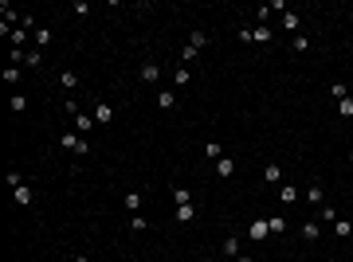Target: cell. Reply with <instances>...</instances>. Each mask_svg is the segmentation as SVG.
Returning <instances> with one entry per match:
<instances>
[{
	"label": "cell",
	"instance_id": "35",
	"mask_svg": "<svg viewBox=\"0 0 353 262\" xmlns=\"http://www.w3.org/2000/svg\"><path fill=\"white\" fill-rule=\"evenodd\" d=\"M235 262H255V258H251V254H239V258H235Z\"/></svg>",
	"mask_w": 353,
	"mask_h": 262
},
{
	"label": "cell",
	"instance_id": "31",
	"mask_svg": "<svg viewBox=\"0 0 353 262\" xmlns=\"http://www.w3.org/2000/svg\"><path fill=\"white\" fill-rule=\"evenodd\" d=\"M71 12H75V16H90V4H87V0H75Z\"/></svg>",
	"mask_w": 353,
	"mask_h": 262
},
{
	"label": "cell",
	"instance_id": "1",
	"mask_svg": "<svg viewBox=\"0 0 353 262\" xmlns=\"http://www.w3.org/2000/svg\"><path fill=\"white\" fill-rule=\"evenodd\" d=\"M59 149H67V153H75V157H87L90 141L83 137V133H63V137H59Z\"/></svg>",
	"mask_w": 353,
	"mask_h": 262
},
{
	"label": "cell",
	"instance_id": "6",
	"mask_svg": "<svg viewBox=\"0 0 353 262\" xmlns=\"http://www.w3.org/2000/svg\"><path fill=\"white\" fill-rule=\"evenodd\" d=\"M157 106H161V110H176V90L161 86V90H157Z\"/></svg>",
	"mask_w": 353,
	"mask_h": 262
},
{
	"label": "cell",
	"instance_id": "24",
	"mask_svg": "<svg viewBox=\"0 0 353 262\" xmlns=\"http://www.w3.org/2000/svg\"><path fill=\"white\" fill-rule=\"evenodd\" d=\"M20 78H24V74H20V67H4V82H8V86H16V82H20Z\"/></svg>",
	"mask_w": 353,
	"mask_h": 262
},
{
	"label": "cell",
	"instance_id": "10",
	"mask_svg": "<svg viewBox=\"0 0 353 262\" xmlns=\"http://www.w3.org/2000/svg\"><path fill=\"white\" fill-rule=\"evenodd\" d=\"M94 121H98V125H110V121H114V110H110V106H94Z\"/></svg>",
	"mask_w": 353,
	"mask_h": 262
},
{
	"label": "cell",
	"instance_id": "32",
	"mask_svg": "<svg viewBox=\"0 0 353 262\" xmlns=\"http://www.w3.org/2000/svg\"><path fill=\"white\" fill-rule=\"evenodd\" d=\"M36 43H40V47L51 43V28H36Z\"/></svg>",
	"mask_w": 353,
	"mask_h": 262
},
{
	"label": "cell",
	"instance_id": "27",
	"mask_svg": "<svg viewBox=\"0 0 353 262\" xmlns=\"http://www.w3.org/2000/svg\"><path fill=\"white\" fill-rule=\"evenodd\" d=\"M291 47H294V51H306V47H310V39L302 35V31H298V35H291Z\"/></svg>",
	"mask_w": 353,
	"mask_h": 262
},
{
	"label": "cell",
	"instance_id": "8",
	"mask_svg": "<svg viewBox=\"0 0 353 262\" xmlns=\"http://www.w3.org/2000/svg\"><path fill=\"white\" fill-rule=\"evenodd\" d=\"M94 125H98V121H94V114H75V133H90Z\"/></svg>",
	"mask_w": 353,
	"mask_h": 262
},
{
	"label": "cell",
	"instance_id": "38",
	"mask_svg": "<svg viewBox=\"0 0 353 262\" xmlns=\"http://www.w3.org/2000/svg\"><path fill=\"white\" fill-rule=\"evenodd\" d=\"M349 160H353V153H349Z\"/></svg>",
	"mask_w": 353,
	"mask_h": 262
},
{
	"label": "cell",
	"instance_id": "23",
	"mask_svg": "<svg viewBox=\"0 0 353 262\" xmlns=\"http://www.w3.org/2000/svg\"><path fill=\"white\" fill-rule=\"evenodd\" d=\"M334 235H338V239H349V235H353V223H349V219H338V223H334Z\"/></svg>",
	"mask_w": 353,
	"mask_h": 262
},
{
	"label": "cell",
	"instance_id": "7",
	"mask_svg": "<svg viewBox=\"0 0 353 262\" xmlns=\"http://www.w3.org/2000/svg\"><path fill=\"white\" fill-rule=\"evenodd\" d=\"M302 239H306V243H314V239H318V235H322V223H318V219H306V223H302Z\"/></svg>",
	"mask_w": 353,
	"mask_h": 262
},
{
	"label": "cell",
	"instance_id": "9",
	"mask_svg": "<svg viewBox=\"0 0 353 262\" xmlns=\"http://www.w3.org/2000/svg\"><path fill=\"white\" fill-rule=\"evenodd\" d=\"M122 204H126V211H130V215H137V207L146 204V200H142V192H126V196H122Z\"/></svg>",
	"mask_w": 353,
	"mask_h": 262
},
{
	"label": "cell",
	"instance_id": "14",
	"mask_svg": "<svg viewBox=\"0 0 353 262\" xmlns=\"http://www.w3.org/2000/svg\"><path fill=\"white\" fill-rule=\"evenodd\" d=\"M298 24H302V20H298V12H283V28L291 31V35H298Z\"/></svg>",
	"mask_w": 353,
	"mask_h": 262
},
{
	"label": "cell",
	"instance_id": "29",
	"mask_svg": "<svg viewBox=\"0 0 353 262\" xmlns=\"http://www.w3.org/2000/svg\"><path fill=\"white\" fill-rule=\"evenodd\" d=\"M12 43H16V51H20V43H28V28H16L12 31Z\"/></svg>",
	"mask_w": 353,
	"mask_h": 262
},
{
	"label": "cell",
	"instance_id": "17",
	"mask_svg": "<svg viewBox=\"0 0 353 262\" xmlns=\"http://www.w3.org/2000/svg\"><path fill=\"white\" fill-rule=\"evenodd\" d=\"M8 110H12V114H24V110H28V98H24V94H12V98H8Z\"/></svg>",
	"mask_w": 353,
	"mask_h": 262
},
{
	"label": "cell",
	"instance_id": "30",
	"mask_svg": "<svg viewBox=\"0 0 353 262\" xmlns=\"http://www.w3.org/2000/svg\"><path fill=\"white\" fill-rule=\"evenodd\" d=\"M267 223H271V235H275V231H287V219H283V215H271Z\"/></svg>",
	"mask_w": 353,
	"mask_h": 262
},
{
	"label": "cell",
	"instance_id": "28",
	"mask_svg": "<svg viewBox=\"0 0 353 262\" xmlns=\"http://www.w3.org/2000/svg\"><path fill=\"white\" fill-rule=\"evenodd\" d=\"M338 114H341V117H353V98H341V102H338Z\"/></svg>",
	"mask_w": 353,
	"mask_h": 262
},
{
	"label": "cell",
	"instance_id": "2",
	"mask_svg": "<svg viewBox=\"0 0 353 262\" xmlns=\"http://www.w3.org/2000/svg\"><path fill=\"white\" fill-rule=\"evenodd\" d=\"M137 78H142V82H149V86H157V82H161V63L146 59V63H142V74H137Z\"/></svg>",
	"mask_w": 353,
	"mask_h": 262
},
{
	"label": "cell",
	"instance_id": "3",
	"mask_svg": "<svg viewBox=\"0 0 353 262\" xmlns=\"http://www.w3.org/2000/svg\"><path fill=\"white\" fill-rule=\"evenodd\" d=\"M267 235H271V223H267V219H251V227H248V239H255V243H263Z\"/></svg>",
	"mask_w": 353,
	"mask_h": 262
},
{
	"label": "cell",
	"instance_id": "22",
	"mask_svg": "<svg viewBox=\"0 0 353 262\" xmlns=\"http://www.w3.org/2000/svg\"><path fill=\"white\" fill-rule=\"evenodd\" d=\"M279 200H283V204H294V200H298V188H294V184H283V188H279Z\"/></svg>",
	"mask_w": 353,
	"mask_h": 262
},
{
	"label": "cell",
	"instance_id": "11",
	"mask_svg": "<svg viewBox=\"0 0 353 262\" xmlns=\"http://www.w3.org/2000/svg\"><path fill=\"white\" fill-rule=\"evenodd\" d=\"M224 254H228V258H239V254H243V247H239V239H235V235H228V239H224Z\"/></svg>",
	"mask_w": 353,
	"mask_h": 262
},
{
	"label": "cell",
	"instance_id": "12",
	"mask_svg": "<svg viewBox=\"0 0 353 262\" xmlns=\"http://www.w3.org/2000/svg\"><path fill=\"white\" fill-rule=\"evenodd\" d=\"M196 219V204H181L176 207V223H192Z\"/></svg>",
	"mask_w": 353,
	"mask_h": 262
},
{
	"label": "cell",
	"instance_id": "26",
	"mask_svg": "<svg viewBox=\"0 0 353 262\" xmlns=\"http://www.w3.org/2000/svg\"><path fill=\"white\" fill-rule=\"evenodd\" d=\"M330 98H349V86H345V82H334V86H330Z\"/></svg>",
	"mask_w": 353,
	"mask_h": 262
},
{
	"label": "cell",
	"instance_id": "34",
	"mask_svg": "<svg viewBox=\"0 0 353 262\" xmlns=\"http://www.w3.org/2000/svg\"><path fill=\"white\" fill-rule=\"evenodd\" d=\"M146 227H149L146 215H133V219H130V231H146Z\"/></svg>",
	"mask_w": 353,
	"mask_h": 262
},
{
	"label": "cell",
	"instance_id": "15",
	"mask_svg": "<svg viewBox=\"0 0 353 262\" xmlns=\"http://www.w3.org/2000/svg\"><path fill=\"white\" fill-rule=\"evenodd\" d=\"M204 157L212 160V164H216V160L224 157V145H220V141H208V145H204Z\"/></svg>",
	"mask_w": 353,
	"mask_h": 262
},
{
	"label": "cell",
	"instance_id": "25",
	"mask_svg": "<svg viewBox=\"0 0 353 262\" xmlns=\"http://www.w3.org/2000/svg\"><path fill=\"white\" fill-rule=\"evenodd\" d=\"M306 204H318V207H322V188H318V184H310V188H306Z\"/></svg>",
	"mask_w": 353,
	"mask_h": 262
},
{
	"label": "cell",
	"instance_id": "13",
	"mask_svg": "<svg viewBox=\"0 0 353 262\" xmlns=\"http://www.w3.org/2000/svg\"><path fill=\"white\" fill-rule=\"evenodd\" d=\"M173 204H176V207H181V204H192V192L185 188V184H176V188H173Z\"/></svg>",
	"mask_w": 353,
	"mask_h": 262
},
{
	"label": "cell",
	"instance_id": "19",
	"mask_svg": "<svg viewBox=\"0 0 353 262\" xmlns=\"http://www.w3.org/2000/svg\"><path fill=\"white\" fill-rule=\"evenodd\" d=\"M59 86H63V90H75V86H79V74H75V71H63V74H59Z\"/></svg>",
	"mask_w": 353,
	"mask_h": 262
},
{
	"label": "cell",
	"instance_id": "21",
	"mask_svg": "<svg viewBox=\"0 0 353 262\" xmlns=\"http://www.w3.org/2000/svg\"><path fill=\"white\" fill-rule=\"evenodd\" d=\"M189 47H196V51H200V47H208V31H200V28H196V31L189 35Z\"/></svg>",
	"mask_w": 353,
	"mask_h": 262
},
{
	"label": "cell",
	"instance_id": "4",
	"mask_svg": "<svg viewBox=\"0 0 353 262\" xmlns=\"http://www.w3.org/2000/svg\"><path fill=\"white\" fill-rule=\"evenodd\" d=\"M12 200H16L20 207H28L31 200H36V188H31V184H20V188H12Z\"/></svg>",
	"mask_w": 353,
	"mask_h": 262
},
{
	"label": "cell",
	"instance_id": "37",
	"mask_svg": "<svg viewBox=\"0 0 353 262\" xmlns=\"http://www.w3.org/2000/svg\"><path fill=\"white\" fill-rule=\"evenodd\" d=\"M204 262H216V258H204Z\"/></svg>",
	"mask_w": 353,
	"mask_h": 262
},
{
	"label": "cell",
	"instance_id": "20",
	"mask_svg": "<svg viewBox=\"0 0 353 262\" xmlns=\"http://www.w3.org/2000/svg\"><path fill=\"white\" fill-rule=\"evenodd\" d=\"M263 180H267V184H279V180H283V168H279V164H267V168H263Z\"/></svg>",
	"mask_w": 353,
	"mask_h": 262
},
{
	"label": "cell",
	"instance_id": "5",
	"mask_svg": "<svg viewBox=\"0 0 353 262\" xmlns=\"http://www.w3.org/2000/svg\"><path fill=\"white\" fill-rule=\"evenodd\" d=\"M212 172L220 176V180H228V176H235V160L232 157H220L216 164H212Z\"/></svg>",
	"mask_w": 353,
	"mask_h": 262
},
{
	"label": "cell",
	"instance_id": "18",
	"mask_svg": "<svg viewBox=\"0 0 353 262\" xmlns=\"http://www.w3.org/2000/svg\"><path fill=\"white\" fill-rule=\"evenodd\" d=\"M173 82H176V86H189V82H192V71H189V67H176V71H173Z\"/></svg>",
	"mask_w": 353,
	"mask_h": 262
},
{
	"label": "cell",
	"instance_id": "36",
	"mask_svg": "<svg viewBox=\"0 0 353 262\" xmlns=\"http://www.w3.org/2000/svg\"><path fill=\"white\" fill-rule=\"evenodd\" d=\"M75 262H90V258H87V254H75Z\"/></svg>",
	"mask_w": 353,
	"mask_h": 262
},
{
	"label": "cell",
	"instance_id": "16",
	"mask_svg": "<svg viewBox=\"0 0 353 262\" xmlns=\"http://www.w3.org/2000/svg\"><path fill=\"white\" fill-rule=\"evenodd\" d=\"M251 43H271V28H267V24H259V28L251 31Z\"/></svg>",
	"mask_w": 353,
	"mask_h": 262
},
{
	"label": "cell",
	"instance_id": "33",
	"mask_svg": "<svg viewBox=\"0 0 353 262\" xmlns=\"http://www.w3.org/2000/svg\"><path fill=\"white\" fill-rule=\"evenodd\" d=\"M322 223H338V211H334L330 204H322Z\"/></svg>",
	"mask_w": 353,
	"mask_h": 262
}]
</instances>
